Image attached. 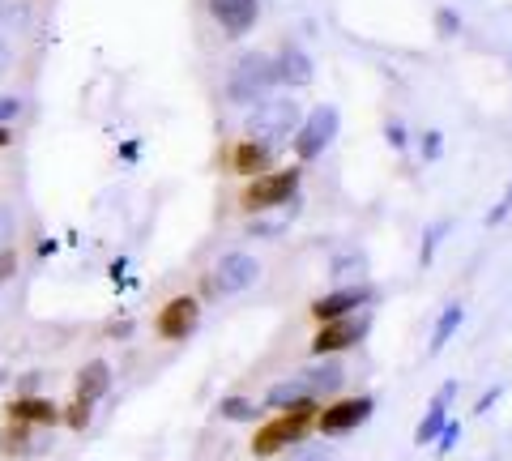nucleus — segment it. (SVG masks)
Returning <instances> with one entry per match:
<instances>
[{
	"label": "nucleus",
	"mask_w": 512,
	"mask_h": 461,
	"mask_svg": "<svg viewBox=\"0 0 512 461\" xmlns=\"http://www.w3.org/2000/svg\"><path fill=\"white\" fill-rule=\"evenodd\" d=\"M508 214H512V188H508V193H504V201H500V205H495V210L487 214V227H495V222H504Z\"/></svg>",
	"instance_id": "cd10ccee"
},
{
	"label": "nucleus",
	"mask_w": 512,
	"mask_h": 461,
	"mask_svg": "<svg viewBox=\"0 0 512 461\" xmlns=\"http://www.w3.org/2000/svg\"><path fill=\"white\" fill-rule=\"evenodd\" d=\"M278 86V65L265 52H248L235 60V69L227 77V99L231 103H261L269 90Z\"/></svg>",
	"instance_id": "7ed1b4c3"
},
{
	"label": "nucleus",
	"mask_w": 512,
	"mask_h": 461,
	"mask_svg": "<svg viewBox=\"0 0 512 461\" xmlns=\"http://www.w3.org/2000/svg\"><path fill=\"white\" fill-rule=\"evenodd\" d=\"M261 278V261L252 257V252H222L214 261V269L201 278V295L205 299H227V295H239L256 286Z\"/></svg>",
	"instance_id": "20e7f679"
},
{
	"label": "nucleus",
	"mask_w": 512,
	"mask_h": 461,
	"mask_svg": "<svg viewBox=\"0 0 512 461\" xmlns=\"http://www.w3.org/2000/svg\"><path fill=\"white\" fill-rule=\"evenodd\" d=\"M13 146V133H9V124H0V150H9Z\"/></svg>",
	"instance_id": "473e14b6"
},
{
	"label": "nucleus",
	"mask_w": 512,
	"mask_h": 461,
	"mask_svg": "<svg viewBox=\"0 0 512 461\" xmlns=\"http://www.w3.org/2000/svg\"><path fill=\"white\" fill-rule=\"evenodd\" d=\"M5 385H9V376H5V372H0V389H5Z\"/></svg>",
	"instance_id": "f704fd0d"
},
{
	"label": "nucleus",
	"mask_w": 512,
	"mask_h": 461,
	"mask_svg": "<svg viewBox=\"0 0 512 461\" xmlns=\"http://www.w3.org/2000/svg\"><path fill=\"white\" fill-rule=\"evenodd\" d=\"M444 235H448V222H436V227H431V235L423 240V248H419V265H431V261H436V248H440Z\"/></svg>",
	"instance_id": "5701e85b"
},
{
	"label": "nucleus",
	"mask_w": 512,
	"mask_h": 461,
	"mask_svg": "<svg viewBox=\"0 0 512 461\" xmlns=\"http://www.w3.org/2000/svg\"><path fill=\"white\" fill-rule=\"evenodd\" d=\"M218 415L231 419V423H252L256 419V402H248V397H222Z\"/></svg>",
	"instance_id": "412c9836"
},
{
	"label": "nucleus",
	"mask_w": 512,
	"mask_h": 461,
	"mask_svg": "<svg viewBox=\"0 0 512 461\" xmlns=\"http://www.w3.org/2000/svg\"><path fill=\"white\" fill-rule=\"evenodd\" d=\"M367 329H372V321L367 316H338V321H320V329L312 333V355L316 359H333L350 351V346H359L367 338Z\"/></svg>",
	"instance_id": "6e6552de"
},
{
	"label": "nucleus",
	"mask_w": 512,
	"mask_h": 461,
	"mask_svg": "<svg viewBox=\"0 0 512 461\" xmlns=\"http://www.w3.org/2000/svg\"><path fill=\"white\" fill-rule=\"evenodd\" d=\"M312 423H316V397H303V402L286 406L278 419H269L265 427H256L252 453L256 457H274L282 449H291V444H303V436H308Z\"/></svg>",
	"instance_id": "f257e3e1"
},
{
	"label": "nucleus",
	"mask_w": 512,
	"mask_h": 461,
	"mask_svg": "<svg viewBox=\"0 0 512 461\" xmlns=\"http://www.w3.org/2000/svg\"><path fill=\"white\" fill-rule=\"evenodd\" d=\"M5 410H9L13 423H30V427H56V423H60V406L47 402V397H35V393L13 397Z\"/></svg>",
	"instance_id": "4468645a"
},
{
	"label": "nucleus",
	"mask_w": 512,
	"mask_h": 461,
	"mask_svg": "<svg viewBox=\"0 0 512 461\" xmlns=\"http://www.w3.org/2000/svg\"><path fill=\"white\" fill-rule=\"evenodd\" d=\"M111 389V368L107 359H90L82 363V372H77V385H73V397H82V402H99V397H107Z\"/></svg>",
	"instance_id": "dca6fc26"
},
{
	"label": "nucleus",
	"mask_w": 512,
	"mask_h": 461,
	"mask_svg": "<svg viewBox=\"0 0 512 461\" xmlns=\"http://www.w3.org/2000/svg\"><path fill=\"white\" fill-rule=\"evenodd\" d=\"M461 321H466V308H461V304H448V308L440 312L436 329H431V342H427V351H431V355H440L444 346L453 342V333L461 329Z\"/></svg>",
	"instance_id": "6ab92c4d"
},
{
	"label": "nucleus",
	"mask_w": 512,
	"mask_h": 461,
	"mask_svg": "<svg viewBox=\"0 0 512 461\" xmlns=\"http://www.w3.org/2000/svg\"><path fill=\"white\" fill-rule=\"evenodd\" d=\"M440 150H444V137H440L436 129H431V133H423V158H427V163H436V158H440Z\"/></svg>",
	"instance_id": "a878e982"
},
{
	"label": "nucleus",
	"mask_w": 512,
	"mask_h": 461,
	"mask_svg": "<svg viewBox=\"0 0 512 461\" xmlns=\"http://www.w3.org/2000/svg\"><path fill=\"white\" fill-rule=\"evenodd\" d=\"M436 22H440V35H457V30H461L453 9H436Z\"/></svg>",
	"instance_id": "bb28decb"
},
{
	"label": "nucleus",
	"mask_w": 512,
	"mask_h": 461,
	"mask_svg": "<svg viewBox=\"0 0 512 461\" xmlns=\"http://www.w3.org/2000/svg\"><path fill=\"white\" fill-rule=\"evenodd\" d=\"M376 410V397H338V402H329L325 410H316V432L320 436H346V432H359V427L372 419Z\"/></svg>",
	"instance_id": "0eeeda50"
},
{
	"label": "nucleus",
	"mask_w": 512,
	"mask_h": 461,
	"mask_svg": "<svg viewBox=\"0 0 512 461\" xmlns=\"http://www.w3.org/2000/svg\"><path fill=\"white\" fill-rule=\"evenodd\" d=\"M299 376H303V385H308V397H333L342 389L346 368L342 363H333V359H325V363H312V368L299 372Z\"/></svg>",
	"instance_id": "f3484780"
},
{
	"label": "nucleus",
	"mask_w": 512,
	"mask_h": 461,
	"mask_svg": "<svg viewBox=\"0 0 512 461\" xmlns=\"http://www.w3.org/2000/svg\"><path fill=\"white\" fill-rule=\"evenodd\" d=\"M22 116V99H0V124L18 120Z\"/></svg>",
	"instance_id": "c85d7f7f"
},
{
	"label": "nucleus",
	"mask_w": 512,
	"mask_h": 461,
	"mask_svg": "<svg viewBox=\"0 0 512 461\" xmlns=\"http://www.w3.org/2000/svg\"><path fill=\"white\" fill-rule=\"evenodd\" d=\"M9 235H13V210H0V248H9Z\"/></svg>",
	"instance_id": "2f4dec72"
},
{
	"label": "nucleus",
	"mask_w": 512,
	"mask_h": 461,
	"mask_svg": "<svg viewBox=\"0 0 512 461\" xmlns=\"http://www.w3.org/2000/svg\"><path fill=\"white\" fill-rule=\"evenodd\" d=\"M376 299V286L367 282H350V286H338V291L312 299V321H338V316H355L363 312L367 304Z\"/></svg>",
	"instance_id": "9d476101"
},
{
	"label": "nucleus",
	"mask_w": 512,
	"mask_h": 461,
	"mask_svg": "<svg viewBox=\"0 0 512 461\" xmlns=\"http://www.w3.org/2000/svg\"><path fill=\"white\" fill-rule=\"evenodd\" d=\"M13 274H18V252H13V248H0V286H5Z\"/></svg>",
	"instance_id": "393cba45"
},
{
	"label": "nucleus",
	"mask_w": 512,
	"mask_h": 461,
	"mask_svg": "<svg viewBox=\"0 0 512 461\" xmlns=\"http://www.w3.org/2000/svg\"><path fill=\"white\" fill-rule=\"evenodd\" d=\"M227 167L235 171V176H244V180L265 176V171H274V146H265V141H252V137L235 141L231 154H227Z\"/></svg>",
	"instance_id": "f8f14e48"
},
{
	"label": "nucleus",
	"mask_w": 512,
	"mask_h": 461,
	"mask_svg": "<svg viewBox=\"0 0 512 461\" xmlns=\"http://www.w3.org/2000/svg\"><path fill=\"white\" fill-rule=\"evenodd\" d=\"M90 415H94V406L82 402V397H73V402L60 410V423H64V427H73V432H86V427H90Z\"/></svg>",
	"instance_id": "4be33fe9"
},
{
	"label": "nucleus",
	"mask_w": 512,
	"mask_h": 461,
	"mask_svg": "<svg viewBox=\"0 0 512 461\" xmlns=\"http://www.w3.org/2000/svg\"><path fill=\"white\" fill-rule=\"evenodd\" d=\"M333 137H338V107H316V111H308V116L299 120L295 137H291L295 158H299V163H312V158H320V154L333 146Z\"/></svg>",
	"instance_id": "423d86ee"
},
{
	"label": "nucleus",
	"mask_w": 512,
	"mask_h": 461,
	"mask_svg": "<svg viewBox=\"0 0 512 461\" xmlns=\"http://www.w3.org/2000/svg\"><path fill=\"white\" fill-rule=\"evenodd\" d=\"M303 397H308V385H303V376H291V380H278V385L265 393V402L274 406V410H286V406L303 402Z\"/></svg>",
	"instance_id": "aec40b11"
},
{
	"label": "nucleus",
	"mask_w": 512,
	"mask_h": 461,
	"mask_svg": "<svg viewBox=\"0 0 512 461\" xmlns=\"http://www.w3.org/2000/svg\"><path fill=\"white\" fill-rule=\"evenodd\" d=\"M457 436H461V423H453V419H448V423H444V432L436 436V453H440V457H444V453H453Z\"/></svg>",
	"instance_id": "b1692460"
},
{
	"label": "nucleus",
	"mask_w": 512,
	"mask_h": 461,
	"mask_svg": "<svg viewBox=\"0 0 512 461\" xmlns=\"http://www.w3.org/2000/svg\"><path fill=\"white\" fill-rule=\"evenodd\" d=\"M274 65H278V82H286V86H312V77H316L312 56L295 43L282 47V52L274 56Z\"/></svg>",
	"instance_id": "2eb2a0df"
},
{
	"label": "nucleus",
	"mask_w": 512,
	"mask_h": 461,
	"mask_svg": "<svg viewBox=\"0 0 512 461\" xmlns=\"http://www.w3.org/2000/svg\"><path fill=\"white\" fill-rule=\"evenodd\" d=\"M205 9H210V18L227 39H244L256 26V13H261L256 0H205Z\"/></svg>",
	"instance_id": "9b49d317"
},
{
	"label": "nucleus",
	"mask_w": 512,
	"mask_h": 461,
	"mask_svg": "<svg viewBox=\"0 0 512 461\" xmlns=\"http://www.w3.org/2000/svg\"><path fill=\"white\" fill-rule=\"evenodd\" d=\"M299 103L295 99H261L252 107L248 116V137L252 141H265V146H282V141H291L295 129H299Z\"/></svg>",
	"instance_id": "39448f33"
},
{
	"label": "nucleus",
	"mask_w": 512,
	"mask_h": 461,
	"mask_svg": "<svg viewBox=\"0 0 512 461\" xmlns=\"http://www.w3.org/2000/svg\"><path fill=\"white\" fill-rule=\"evenodd\" d=\"M299 167H282V171H265V176H252L244 188H239V210L244 214H265V210H278L299 193Z\"/></svg>",
	"instance_id": "f03ea898"
},
{
	"label": "nucleus",
	"mask_w": 512,
	"mask_h": 461,
	"mask_svg": "<svg viewBox=\"0 0 512 461\" xmlns=\"http://www.w3.org/2000/svg\"><path fill=\"white\" fill-rule=\"evenodd\" d=\"M384 137H389V146H393V150H406V129H402L397 120L389 124V129H384Z\"/></svg>",
	"instance_id": "7c9ffc66"
},
{
	"label": "nucleus",
	"mask_w": 512,
	"mask_h": 461,
	"mask_svg": "<svg viewBox=\"0 0 512 461\" xmlns=\"http://www.w3.org/2000/svg\"><path fill=\"white\" fill-rule=\"evenodd\" d=\"M5 69H9V43L0 39V73H5Z\"/></svg>",
	"instance_id": "72a5a7b5"
},
{
	"label": "nucleus",
	"mask_w": 512,
	"mask_h": 461,
	"mask_svg": "<svg viewBox=\"0 0 512 461\" xmlns=\"http://www.w3.org/2000/svg\"><path fill=\"white\" fill-rule=\"evenodd\" d=\"M500 397H504V389H487V393L474 402V415H487V410H491L495 402H500Z\"/></svg>",
	"instance_id": "c756f323"
},
{
	"label": "nucleus",
	"mask_w": 512,
	"mask_h": 461,
	"mask_svg": "<svg viewBox=\"0 0 512 461\" xmlns=\"http://www.w3.org/2000/svg\"><path fill=\"white\" fill-rule=\"evenodd\" d=\"M201 321V299L197 295H171L154 316V333L163 342H184Z\"/></svg>",
	"instance_id": "1a4fd4ad"
},
{
	"label": "nucleus",
	"mask_w": 512,
	"mask_h": 461,
	"mask_svg": "<svg viewBox=\"0 0 512 461\" xmlns=\"http://www.w3.org/2000/svg\"><path fill=\"white\" fill-rule=\"evenodd\" d=\"M0 453L5 457H30V453H43V440H35V427L30 423H5L0 427Z\"/></svg>",
	"instance_id": "a211bd4d"
},
{
	"label": "nucleus",
	"mask_w": 512,
	"mask_h": 461,
	"mask_svg": "<svg viewBox=\"0 0 512 461\" xmlns=\"http://www.w3.org/2000/svg\"><path fill=\"white\" fill-rule=\"evenodd\" d=\"M453 393H457V380H444L440 393L431 397V406H427V415L419 419V427H414V444H436V436L444 432V423H448V402H453Z\"/></svg>",
	"instance_id": "ddd939ff"
}]
</instances>
